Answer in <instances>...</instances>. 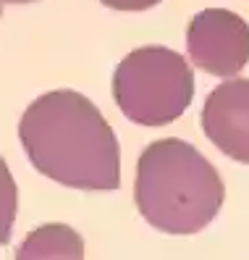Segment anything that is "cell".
<instances>
[{"mask_svg":"<svg viewBox=\"0 0 249 260\" xmlns=\"http://www.w3.org/2000/svg\"><path fill=\"white\" fill-rule=\"evenodd\" d=\"M0 13H3V11H0Z\"/></svg>","mask_w":249,"mask_h":260,"instance_id":"obj_10","label":"cell"},{"mask_svg":"<svg viewBox=\"0 0 249 260\" xmlns=\"http://www.w3.org/2000/svg\"><path fill=\"white\" fill-rule=\"evenodd\" d=\"M0 3H13V6H24V3H37V0H0Z\"/></svg>","mask_w":249,"mask_h":260,"instance_id":"obj_9","label":"cell"},{"mask_svg":"<svg viewBox=\"0 0 249 260\" xmlns=\"http://www.w3.org/2000/svg\"><path fill=\"white\" fill-rule=\"evenodd\" d=\"M186 53L205 74H239L249 63V21L226 8L199 11L186 26Z\"/></svg>","mask_w":249,"mask_h":260,"instance_id":"obj_4","label":"cell"},{"mask_svg":"<svg viewBox=\"0 0 249 260\" xmlns=\"http://www.w3.org/2000/svg\"><path fill=\"white\" fill-rule=\"evenodd\" d=\"M218 168L184 140H158L136 163L134 200L142 218L165 234H197L223 208Z\"/></svg>","mask_w":249,"mask_h":260,"instance_id":"obj_2","label":"cell"},{"mask_svg":"<svg viewBox=\"0 0 249 260\" xmlns=\"http://www.w3.org/2000/svg\"><path fill=\"white\" fill-rule=\"evenodd\" d=\"M202 129L226 158L249 166V79L212 89L202 108Z\"/></svg>","mask_w":249,"mask_h":260,"instance_id":"obj_5","label":"cell"},{"mask_svg":"<svg viewBox=\"0 0 249 260\" xmlns=\"http://www.w3.org/2000/svg\"><path fill=\"white\" fill-rule=\"evenodd\" d=\"M100 3L113 11H147L152 6L163 3V0H100Z\"/></svg>","mask_w":249,"mask_h":260,"instance_id":"obj_8","label":"cell"},{"mask_svg":"<svg viewBox=\"0 0 249 260\" xmlns=\"http://www.w3.org/2000/svg\"><path fill=\"white\" fill-rule=\"evenodd\" d=\"M84 242L68 226H42L32 232L19 247L16 257H82Z\"/></svg>","mask_w":249,"mask_h":260,"instance_id":"obj_6","label":"cell"},{"mask_svg":"<svg viewBox=\"0 0 249 260\" xmlns=\"http://www.w3.org/2000/svg\"><path fill=\"white\" fill-rule=\"evenodd\" d=\"M113 98L121 113L134 124L165 126L189 108L194 74L181 53L163 45H145L116 66Z\"/></svg>","mask_w":249,"mask_h":260,"instance_id":"obj_3","label":"cell"},{"mask_svg":"<svg viewBox=\"0 0 249 260\" xmlns=\"http://www.w3.org/2000/svg\"><path fill=\"white\" fill-rule=\"evenodd\" d=\"M16 208H19V189L11 176L8 163L0 158V244H8L13 221H16Z\"/></svg>","mask_w":249,"mask_h":260,"instance_id":"obj_7","label":"cell"},{"mask_svg":"<svg viewBox=\"0 0 249 260\" xmlns=\"http://www.w3.org/2000/svg\"><path fill=\"white\" fill-rule=\"evenodd\" d=\"M19 140L37 171L63 187L108 192L121 184L118 137L82 92L40 95L19 121Z\"/></svg>","mask_w":249,"mask_h":260,"instance_id":"obj_1","label":"cell"}]
</instances>
